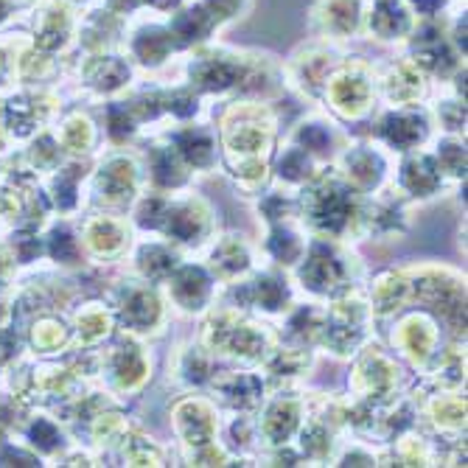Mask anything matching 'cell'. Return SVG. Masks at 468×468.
Wrapping results in <instances>:
<instances>
[{
  "label": "cell",
  "instance_id": "obj_1",
  "mask_svg": "<svg viewBox=\"0 0 468 468\" xmlns=\"http://www.w3.org/2000/svg\"><path fill=\"white\" fill-rule=\"evenodd\" d=\"M339 278H343V269H339V264L331 258V255L323 250V247H317L314 250V258L306 264V269H303V281L312 286V289H328V286H334Z\"/></svg>",
  "mask_w": 468,
  "mask_h": 468
},
{
  "label": "cell",
  "instance_id": "obj_2",
  "mask_svg": "<svg viewBox=\"0 0 468 468\" xmlns=\"http://www.w3.org/2000/svg\"><path fill=\"white\" fill-rule=\"evenodd\" d=\"M314 216L323 227H331V230H339L348 219V196L343 191H331V194H323L320 196V205L314 207Z\"/></svg>",
  "mask_w": 468,
  "mask_h": 468
},
{
  "label": "cell",
  "instance_id": "obj_3",
  "mask_svg": "<svg viewBox=\"0 0 468 468\" xmlns=\"http://www.w3.org/2000/svg\"><path fill=\"white\" fill-rule=\"evenodd\" d=\"M385 135L390 143H398V146H407L412 141H418L423 135V121L420 118H387V126H385Z\"/></svg>",
  "mask_w": 468,
  "mask_h": 468
},
{
  "label": "cell",
  "instance_id": "obj_4",
  "mask_svg": "<svg viewBox=\"0 0 468 468\" xmlns=\"http://www.w3.org/2000/svg\"><path fill=\"white\" fill-rule=\"evenodd\" d=\"M174 292H177V297H180L183 303L194 306V303L202 301L205 292H207V278L202 275V269H183L180 278H177Z\"/></svg>",
  "mask_w": 468,
  "mask_h": 468
},
{
  "label": "cell",
  "instance_id": "obj_5",
  "mask_svg": "<svg viewBox=\"0 0 468 468\" xmlns=\"http://www.w3.org/2000/svg\"><path fill=\"white\" fill-rule=\"evenodd\" d=\"M404 180H407V185H409L412 191H432L435 183H438V174H435L432 163H429L427 157H420V160H412V163L407 165Z\"/></svg>",
  "mask_w": 468,
  "mask_h": 468
},
{
  "label": "cell",
  "instance_id": "obj_6",
  "mask_svg": "<svg viewBox=\"0 0 468 468\" xmlns=\"http://www.w3.org/2000/svg\"><path fill=\"white\" fill-rule=\"evenodd\" d=\"M180 149L194 165H205V163H210V157H214V146H210V141L202 132L180 135Z\"/></svg>",
  "mask_w": 468,
  "mask_h": 468
},
{
  "label": "cell",
  "instance_id": "obj_7",
  "mask_svg": "<svg viewBox=\"0 0 468 468\" xmlns=\"http://www.w3.org/2000/svg\"><path fill=\"white\" fill-rule=\"evenodd\" d=\"M196 76L205 88H227V84L236 79V70L225 62H205L196 68Z\"/></svg>",
  "mask_w": 468,
  "mask_h": 468
},
{
  "label": "cell",
  "instance_id": "obj_8",
  "mask_svg": "<svg viewBox=\"0 0 468 468\" xmlns=\"http://www.w3.org/2000/svg\"><path fill=\"white\" fill-rule=\"evenodd\" d=\"M404 26H407L404 14H401L396 6H390V3H381L378 12H376V17H373V28H376L378 34H385V37H393V34L401 31Z\"/></svg>",
  "mask_w": 468,
  "mask_h": 468
},
{
  "label": "cell",
  "instance_id": "obj_9",
  "mask_svg": "<svg viewBox=\"0 0 468 468\" xmlns=\"http://www.w3.org/2000/svg\"><path fill=\"white\" fill-rule=\"evenodd\" d=\"M168 42L163 39V34L152 31V34H143V39L138 42V54L146 59V62H160V57L165 54Z\"/></svg>",
  "mask_w": 468,
  "mask_h": 468
},
{
  "label": "cell",
  "instance_id": "obj_10",
  "mask_svg": "<svg viewBox=\"0 0 468 468\" xmlns=\"http://www.w3.org/2000/svg\"><path fill=\"white\" fill-rule=\"evenodd\" d=\"M172 255L168 252H163V250H157V247H152V250H146L143 252V269L149 272V275H165L168 269H172Z\"/></svg>",
  "mask_w": 468,
  "mask_h": 468
},
{
  "label": "cell",
  "instance_id": "obj_11",
  "mask_svg": "<svg viewBox=\"0 0 468 468\" xmlns=\"http://www.w3.org/2000/svg\"><path fill=\"white\" fill-rule=\"evenodd\" d=\"M138 312H141L138 325H146V323H152V320H154V314H157V303L152 301L149 294H138V297H135V303H132V306H126V320H132Z\"/></svg>",
  "mask_w": 468,
  "mask_h": 468
},
{
  "label": "cell",
  "instance_id": "obj_12",
  "mask_svg": "<svg viewBox=\"0 0 468 468\" xmlns=\"http://www.w3.org/2000/svg\"><path fill=\"white\" fill-rule=\"evenodd\" d=\"M157 180H160L163 185H172V183H180V180H183L177 163L172 160V154H165V152L157 154Z\"/></svg>",
  "mask_w": 468,
  "mask_h": 468
},
{
  "label": "cell",
  "instance_id": "obj_13",
  "mask_svg": "<svg viewBox=\"0 0 468 468\" xmlns=\"http://www.w3.org/2000/svg\"><path fill=\"white\" fill-rule=\"evenodd\" d=\"M205 26H207V20H205L202 12H185V14L177 20V31H180L183 37H188V39L196 37V34H202Z\"/></svg>",
  "mask_w": 468,
  "mask_h": 468
},
{
  "label": "cell",
  "instance_id": "obj_14",
  "mask_svg": "<svg viewBox=\"0 0 468 468\" xmlns=\"http://www.w3.org/2000/svg\"><path fill=\"white\" fill-rule=\"evenodd\" d=\"M255 292H258V301H261L267 309H278L281 297H283V289H281L275 281H258Z\"/></svg>",
  "mask_w": 468,
  "mask_h": 468
},
{
  "label": "cell",
  "instance_id": "obj_15",
  "mask_svg": "<svg viewBox=\"0 0 468 468\" xmlns=\"http://www.w3.org/2000/svg\"><path fill=\"white\" fill-rule=\"evenodd\" d=\"M281 172L286 174V177H301L303 172H309V163H306V154L303 152H292L283 163H281Z\"/></svg>",
  "mask_w": 468,
  "mask_h": 468
},
{
  "label": "cell",
  "instance_id": "obj_16",
  "mask_svg": "<svg viewBox=\"0 0 468 468\" xmlns=\"http://www.w3.org/2000/svg\"><path fill=\"white\" fill-rule=\"evenodd\" d=\"M272 250H275V255L278 258H283V261H292L294 255H297V244H294V238L289 236V233H275V238H272Z\"/></svg>",
  "mask_w": 468,
  "mask_h": 468
},
{
  "label": "cell",
  "instance_id": "obj_17",
  "mask_svg": "<svg viewBox=\"0 0 468 468\" xmlns=\"http://www.w3.org/2000/svg\"><path fill=\"white\" fill-rule=\"evenodd\" d=\"M51 252L57 255L59 261H70L76 255V247H73V238L68 233H57L54 236V244H51Z\"/></svg>",
  "mask_w": 468,
  "mask_h": 468
},
{
  "label": "cell",
  "instance_id": "obj_18",
  "mask_svg": "<svg viewBox=\"0 0 468 468\" xmlns=\"http://www.w3.org/2000/svg\"><path fill=\"white\" fill-rule=\"evenodd\" d=\"M31 435H34V443H39L42 449H54L57 446V432H54L51 423H45V420H39L37 427L31 429Z\"/></svg>",
  "mask_w": 468,
  "mask_h": 468
},
{
  "label": "cell",
  "instance_id": "obj_19",
  "mask_svg": "<svg viewBox=\"0 0 468 468\" xmlns=\"http://www.w3.org/2000/svg\"><path fill=\"white\" fill-rule=\"evenodd\" d=\"M9 118H12V123L17 126V130L20 132H26L28 130V126H31V110L23 104V101H12V107H9Z\"/></svg>",
  "mask_w": 468,
  "mask_h": 468
},
{
  "label": "cell",
  "instance_id": "obj_20",
  "mask_svg": "<svg viewBox=\"0 0 468 468\" xmlns=\"http://www.w3.org/2000/svg\"><path fill=\"white\" fill-rule=\"evenodd\" d=\"M110 121H112V135L115 138H123L126 132H130V118H126V110H118V107H112L110 110Z\"/></svg>",
  "mask_w": 468,
  "mask_h": 468
},
{
  "label": "cell",
  "instance_id": "obj_21",
  "mask_svg": "<svg viewBox=\"0 0 468 468\" xmlns=\"http://www.w3.org/2000/svg\"><path fill=\"white\" fill-rule=\"evenodd\" d=\"M57 188H62V199H59V202H62L65 207H70V205H73V180L65 177V180L57 183Z\"/></svg>",
  "mask_w": 468,
  "mask_h": 468
},
{
  "label": "cell",
  "instance_id": "obj_22",
  "mask_svg": "<svg viewBox=\"0 0 468 468\" xmlns=\"http://www.w3.org/2000/svg\"><path fill=\"white\" fill-rule=\"evenodd\" d=\"M303 141H306V143H312L314 149H323V146L328 143V138H325L320 130H306V132H303Z\"/></svg>",
  "mask_w": 468,
  "mask_h": 468
},
{
  "label": "cell",
  "instance_id": "obj_23",
  "mask_svg": "<svg viewBox=\"0 0 468 468\" xmlns=\"http://www.w3.org/2000/svg\"><path fill=\"white\" fill-rule=\"evenodd\" d=\"M194 107H196V104H191V99H174V101H172V110H177L180 115L194 112Z\"/></svg>",
  "mask_w": 468,
  "mask_h": 468
},
{
  "label": "cell",
  "instance_id": "obj_24",
  "mask_svg": "<svg viewBox=\"0 0 468 468\" xmlns=\"http://www.w3.org/2000/svg\"><path fill=\"white\" fill-rule=\"evenodd\" d=\"M415 6H418L420 12H435V9L440 6V0H415Z\"/></svg>",
  "mask_w": 468,
  "mask_h": 468
}]
</instances>
